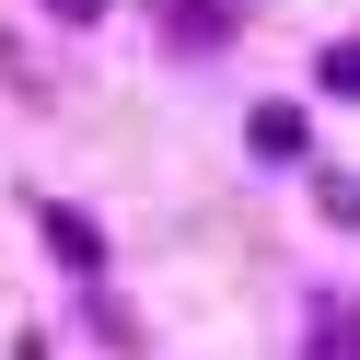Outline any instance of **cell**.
Returning a JSON list of instances; mask_svg holds the SVG:
<instances>
[{
  "label": "cell",
  "mask_w": 360,
  "mask_h": 360,
  "mask_svg": "<svg viewBox=\"0 0 360 360\" xmlns=\"http://www.w3.org/2000/svg\"><path fill=\"white\" fill-rule=\"evenodd\" d=\"M151 12H163V24H174V35H186V47H210V35H221V24H233V12H221V0H151Z\"/></svg>",
  "instance_id": "cell-3"
},
{
  "label": "cell",
  "mask_w": 360,
  "mask_h": 360,
  "mask_svg": "<svg viewBox=\"0 0 360 360\" xmlns=\"http://www.w3.org/2000/svg\"><path fill=\"white\" fill-rule=\"evenodd\" d=\"M256 151H302V117L290 105H256Z\"/></svg>",
  "instance_id": "cell-4"
},
{
  "label": "cell",
  "mask_w": 360,
  "mask_h": 360,
  "mask_svg": "<svg viewBox=\"0 0 360 360\" xmlns=\"http://www.w3.org/2000/svg\"><path fill=\"white\" fill-rule=\"evenodd\" d=\"M47 12H58V24H94V12H105V0H47Z\"/></svg>",
  "instance_id": "cell-7"
},
{
  "label": "cell",
  "mask_w": 360,
  "mask_h": 360,
  "mask_svg": "<svg viewBox=\"0 0 360 360\" xmlns=\"http://www.w3.org/2000/svg\"><path fill=\"white\" fill-rule=\"evenodd\" d=\"M326 94H349V105H360V47H326Z\"/></svg>",
  "instance_id": "cell-5"
},
{
  "label": "cell",
  "mask_w": 360,
  "mask_h": 360,
  "mask_svg": "<svg viewBox=\"0 0 360 360\" xmlns=\"http://www.w3.org/2000/svg\"><path fill=\"white\" fill-rule=\"evenodd\" d=\"M35 221H47V244H58V256L82 267V279H94V267H105V233H94V221H82V210H58V198H47V210H35Z\"/></svg>",
  "instance_id": "cell-1"
},
{
  "label": "cell",
  "mask_w": 360,
  "mask_h": 360,
  "mask_svg": "<svg viewBox=\"0 0 360 360\" xmlns=\"http://www.w3.org/2000/svg\"><path fill=\"white\" fill-rule=\"evenodd\" d=\"M326 210H337V221L360 233V174H326Z\"/></svg>",
  "instance_id": "cell-6"
},
{
  "label": "cell",
  "mask_w": 360,
  "mask_h": 360,
  "mask_svg": "<svg viewBox=\"0 0 360 360\" xmlns=\"http://www.w3.org/2000/svg\"><path fill=\"white\" fill-rule=\"evenodd\" d=\"M314 349H326V360H360V302H314Z\"/></svg>",
  "instance_id": "cell-2"
},
{
  "label": "cell",
  "mask_w": 360,
  "mask_h": 360,
  "mask_svg": "<svg viewBox=\"0 0 360 360\" xmlns=\"http://www.w3.org/2000/svg\"><path fill=\"white\" fill-rule=\"evenodd\" d=\"M24 360H47V337H24Z\"/></svg>",
  "instance_id": "cell-8"
}]
</instances>
